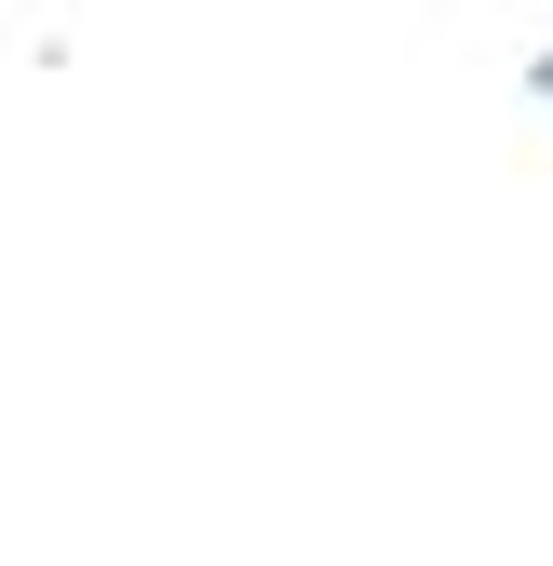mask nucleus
I'll return each mask as SVG.
<instances>
[{
	"mask_svg": "<svg viewBox=\"0 0 553 566\" xmlns=\"http://www.w3.org/2000/svg\"><path fill=\"white\" fill-rule=\"evenodd\" d=\"M526 82H540V108H553V54H540V67H526Z\"/></svg>",
	"mask_w": 553,
	"mask_h": 566,
	"instance_id": "obj_1",
	"label": "nucleus"
}]
</instances>
